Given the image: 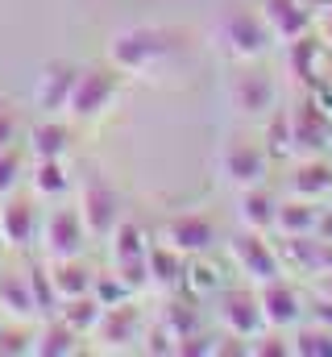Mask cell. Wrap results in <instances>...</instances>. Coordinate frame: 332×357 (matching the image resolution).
Segmentation results:
<instances>
[{"mask_svg":"<svg viewBox=\"0 0 332 357\" xmlns=\"http://www.w3.org/2000/svg\"><path fill=\"white\" fill-rule=\"evenodd\" d=\"M179 46H183V33H179V29L142 25V29H125V33L112 38V46H108V63L121 67L125 75H137V71H150L154 63L170 59Z\"/></svg>","mask_w":332,"mask_h":357,"instance_id":"cell-1","label":"cell"},{"mask_svg":"<svg viewBox=\"0 0 332 357\" xmlns=\"http://www.w3.org/2000/svg\"><path fill=\"white\" fill-rule=\"evenodd\" d=\"M125 79H129V75H125L121 67H112V63L80 67L75 88H71V100H67V116H75V121H96V116H104V112L116 104Z\"/></svg>","mask_w":332,"mask_h":357,"instance_id":"cell-2","label":"cell"},{"mask_svg":"<svg viewBox=\"0 0 332 357\" xmlns=\"http://www.w3.org/2000/svg\"><path fill=\"white\" fill-rule=\"evenodd\" d=\"M80 212H83V225L91 233V241H108V233L125 220V208H121V191L108 183L104 171H87L80 178Z\"/></svg>","mask_w":332,"mask_h":357,"instance_id":"cell-3","label":"cell"},{"mask_svg":"<svg viewBox=\"0 0 332 357\" xmlns=\"http://www.w3.org/2000/svg\"><path fill=\"white\" fill-rule=\"evenodd\" d=\"M91 233L83 225L80 204H59L42 216V250L46 258H83Z\"/></svg>","mask_w":332,"mask_h":357,"instance_id":"cell-4","label":"cell"},{"mask_svg":"<svg viewBox=\"0 0 332 357\" xmlns=\"http://www.w3.org/2000/svg\"><path fill=\"white\" fill-rule=\"evenodd\" d=\"M266 38H270V25L266 17H253L246 8H229L216 25V42L233 54V59H253L266 50Z\"/></svg>","mask_w":332,"mask_h":357,"instance_id":"cell-5","label":"cell"},{"mask_svg":"<svg viewBox=\"0 0 332 357\" xmlns=\"http://www.w3.org/2000/svg\"><path fill=\"white\" fill-rule=\"evenodd\" d=\"M163 241L170 250H179L183 258H199V254L216 250L220 229H216V220H212L208 212H183V216H174V220H166Z\"/></svg>","mask_w":332,"mask_h":357,"instance_id":"cell-6","label":"cell"},{"mask_svg":"<svg viewBox=\"0 0 332 357\" xmlns=\"http://www.w3.org/2000/svg\"><path fill=\"white\" fill-rule=\"evenodd\" d=\"M42 237V212L25 195H4L0 199V241L8 250H29Z\"/></svg>","mask_w":332,"mask_h":357,"instance_id":"cell-7","label":"cell"},{"mask_svg":"<svg viewBox=\"0 0 332 357\" xmlns=\"http://www.w3.org/2000/svg\"><path fill=\"white\" fill-rule=\"evenodd\" d=\"M75 75H80L75 63H67V59H50V63L42 67V75H38V88H33V104H38V112H46V116L67 112V100H71V88H75Z\"/></svg>","mask_w":332,"mask_h":357,"instance_id":"cell-8","label":"cell"},{"mask_svg":"<svg viewBox=\"0 0 332 357\" xmlns=\"http://www.w3.org/2000/svg\"><path fill=\"white\" fill-rule=\"evenodd\" d=\"M91 337H100L104 349H129L133 341H142V307L133 299H121V303L104 307Z\"/></svg>","mask_w":332,"mask_h":357,"instance_id":"cell-9","label":"cell"},{"mask_svg":"<svg viewBox=\"0 0 332 357\" xmlns=\"http://www.w3.org/2000/svg\"><path fill=\"white\" fill-rule=\"evenodd\" d=\"M220 320H225V328L233 337H257L266 328V316H262L257 295L253 291H241V287H233V291L220 295Z\"/></svg>","mask_w":332,"mask_h":357,"instance_id":"cell-10","label":"cell"},{"mask_svg":"<svg viewBox=\"0 0 332 357\" xmlns=\"http://www.w3.org/2000/svg\"><path fill=\"white\" fill-rule=\"evenodd\" d=\"M220 171H225L229 183H237V187H253V183H262V175H266V150L246 142V137H237V142H229L220 150Z\"/></svg>","mask_w":332,"mask_h":357,"instance_id":"cell-11","label":"cell"},{"mask_svg":"<svg viewBox=\"0 0 332 357\" xmlns=\"http://www.w3.org/2000/svg\"><path fill=\"white\" fill-rule=\"evenodd\" d=\"M229 250H233V258H237L241 274H249L253 282H270V278H278V258H274V250L262 241L257 229H246L241 237H233Z\"/></svg>","mask_w":332,"mask_h":357,"instance_id":"cell-12","label":"cell"},{"mask_svg":"<svg viewBox=\"0 0 332 357\" xmlns=\"http://www.w3.org/2000/svg\"><path fill=\"white\" fill-rule=\"evenodd\" d=\"M229 100L237 104V112L262 116V112L274 108V84H270V75H262V71H237V75L229 79Z\"/></svg>","mask_w":332,"mask_h":357,"instance_id":"cell-13","label":"cell"},{"mask_svg":"<svg viewBox=\"0 0 332 357\" xmlns=\"http://www.w3.org/2000/svg\"><path fill=\"white\" fill-rule=\"evenodd\" d=\"M25 142H29V154H33V158H67V150H71V129H67V121L42 112V121H33V125L25 129Z\"/></svg>","mask_w":332,"mask_h":357,"instance_id":"cell-14","label":"cell"},{"mask_svg":"<svg viewBox=\"0 0 332 357\" xmlns=\"http://www.w3.org/2000/svg\"><path fill=\"white\" fill-rule=\"evenodd\" d=\"M33 354H42V357H75L80 354V333L54 312V316H46L42 328L33 333Z\"/></svg>","mask_w":332,"mask_h":357,"instance_id":"cell-15","label":"cell"},{"mask_svg":"<svg viewBox=\"0 0 332 357\" xmlns=\"http://www.w3.org/2000/svg\"><path fill=\"white\" fill-rule=\"evenodd\" d=\"M257 303H262L266 324H274V328H282V324H295V320H299V299H295V291H291L287 282H278V278L262 282Z\"/></svg>","mask_w":332,"mask_h":357,"instance_id":"cell-16","label":"cell"},{"mask_svg":"<svg viewBox=\"0 0 332 357\" xmlns=\"http://www.w3.org/2000/svg\"><path fill=\"white\" fill-rule=\"evenodd\" d=\"M46 262H50V278H54V291H59V299L91 295L96 270L87 266L83 258H46Z\"/></svg>","mask_w":332,"mask_h":357,"instance_id":"cell-17","label":"cell"},{"mask_svg":"<svg viewBox=\"0 0 332 357\" xmlns=\"http://www.w3.org/2000/svg\"><path fill=\"white\" fill-rule=\"evenodd\" d=\"M33 191L42 199H67L75 191V175L67 171V158H33Z\"/></svg>","mask_w":332,"mask_h":357,"instance_id":"cell-18","label":"cell"},{"mask_svg":"<svg viewBox=\"0 0 332 357\" xmlns=\"http://www.w3.org/2000/svg\"><path fill=\"white\" fill-rule=\"evenodd\" d=\"M241 225L246 229H257V233H266V229H274V220H278V204H274V195L262 187V183H253L241 191Z\"/></svg>","mask_w":332,"mask_h":357,"instance_id":"cell-19","label":"cell"},{"mask_svg":"<svg viewBox=\"0 0 332 357\" xmlns=\"http://www.w3.org/2000/svg\"><path fill=\"white\" fill-rule=\"evenodd\" d=\"M262 17H266L270 33H278V38H299L308 29V13L299 8V0H266Z\"/></svg>","mask_w":332,"mask_h":357,"instance_id":"cell-20","label":"cell"},{"mask_svg":"<svg viewBox=\"0 0 332 357\" xmlns=\"http://www.w3.org/2000/svg\"><path fill=\"white\" fill-rule=\"evenodd\" d=\"M150 278H154V287H183V278H187V258H183L179 250H170L166 241L150 245Z\"/></svg>","mask_w":332,"mask_h":357,"instance_id":"cell-21","label":"cell"},{"mask_svg":"<svg viewBox=\"0 0 332 357\" xmlns=\"http://www.w3.org/2000/svg\"><path fill=\"white\" fill-rule=\"evenodd\" d=\"M0 312H8L13 320H29V316L38 312L25 274H8V278H0Z\"/></svg>","mask_w":332,"mask_h":357,"instance_id":"cell-22","label":"cell"},{"mask_svg":"<svg viewBox=\"0 0 332 357\" xmlns=\"http://www.w3.org/2000/svg\"><path fill=\"white\" fill-rule=\"evenodd\" d=\"M59 316H63L80 337H91L96 324H100V316H104V303H100L96 295H75V299H63V303H59Z\"/></svg>","mask_w":332,"mask_h":357,"instance_id":"cell-23","label":"cell"},{"mask_svg":"<svg viewBox=\"0 0 332 357\" xmlns=\"http://www.w3.org/2000/svg\"><path fill=\"white\" fill-rule=\"evenodd\" d=\"M108 254L112 262H129V258H146L150 254V241L142 237V229L133 220H121L112 233H108Z\"/></svg>","mask_w":332,"mask_h":357,"instance_id":"cell-24","label":"cell"},{"mask_svg":"<svg viewBox=\"0 0 332 357\" xmlns=\"http://www.w3.org/2000/svg\"><path fill=\"white\" fill-rule=\"evenodd\" d=\"M25 278H29V291H33V303L42 316H54L59 312V291H54V278H50V262H29L25 266Z\"/></svg>","mask_w":332,"mask_h":357,"instance_id":"cell-25","label":"cell"},{"mask_svg":"<svg viewBox=\"0 0 332 357\" xmlns=\"http://www.w3.org/2000/svg\"><path fill=\"white\" fill-rule=\"evenodd\" d=\"M163 324L179 337V341H183V337L199 333V307H191L187 299H179V303L170 299V303H166V312H163Z\"/></svg>","mask_w":332,"mask_h":357,"instance_id":"cell-26","label":"cell"},{"mask_svg":"<svg viewBox=\"0 0 332 357\" xmlns=\"http://www.w3.org/2000/svg\"><path fill=\"white\" fill-rule=\"evenodd\" d=\"M21 175H25V154H21V146H8V150H0V199L17 191Z\"/></svg>","mask_w":332,"mask_h":357,"instance_id":"cell-27","label":"cell"},{"mask_svg":"<svg viewBox=\"0 0 332 357\" xmlns=\"http://www.w3.org/2000/svg\"><path fill=\"white\" fill-rule=\"evenodd\" d=\"M274 225L287 229V233L316 229V208H312V204H287V208H278V220H274Z\"/></svg>","mask_w":332,"mask_h":357,"instance_id":"cell-28","label":"cell"},{"mask_svg":"<svg viewBox=\"0 0 332 357\" xmlns=\"http://www.w3.org/2000/svg\"><path fill=\"white\" fill-rule=\"evenodd\" d=\"M91 295L104 303V307H112V303H121V299H133V291L121 282V274L112 270V274H96V282H91Z\"/></svg>","mask_w":332,"mask_h":357,"instance_id":"cell-29","label":"cell"},{"mask_svg":"<svg viewBox=\"0 0 332 357\" xmlns=\"http://www.w3.org/2000/svg\"><path fill=\"white\" fill-rule=\"evenodd\" d=\"M0 354H33V337L21 328V320L0 328Z\"/></svg>","mask_w":332,"mask_h":357,"instance_id":"cell-30","label":"cell"},{"mask_svg":"<svg viewBox=\"0 0 332 357\" xmlns=\"http://www.w3.org/2000/svg\"><path fill=\"white\" fill-rule=\"evenodd\" d=\"M21 137H25V125H21V116H17V108H13V104H0V150L17 146Z\"/></svg>","mask_w":332,"mask_h":357,"instance_id":"cell-31","label":"cell"},{"mask_svg":"<svg viewBox=\"0 0 332 357\" xmlns=\"http://www.w3.org/2000/svg\"><path fill=\"white\" fill-rule=\"evenodd\" d=\"M0 328H4V316H0Z\"/></svg>","mask_w":332,"mask_h":357,"instance_id":"cell-32","label":"cell"}]
</instances>
